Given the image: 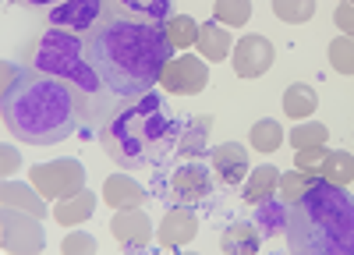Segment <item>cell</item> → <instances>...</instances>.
Returning a JSON list of instances; mask_svg holds the SVG:
<instances>
[{
    "label": "cell",
    "instance_id": "obj_1",
    "mask_svg": "<svg viewBox=\"0 0 354 255\" xmlns=\"http://www.w3.org/2000/svg\"><path fill=\"white\" fill-rule=\"evenodd\" d=\"M4 82H0V117L4 128L25 142V146H57L85 128H96L100 121L82 100V93L71 82L36 71L18 68L15 61H4Z\"/></svg>",
    "mask_w": 354,
    "mask_h": 255
},
{
    "label": "cell",
    "instance_id": "obj_2",
    "mask_svg": "<svg viewBox=\"0 0 354 255\" xmlns=\"http://www.w3.org/2000/svg\"><path fill=\"white\" fill-rule=\"evenodd\" d=\"M85 46L103 85L117 100L149 93L160 82L163 68L170 64V57L177 53L163 21L131 11L106 15L85 36Z\"/></svg>",
    "mask_w": 354,
    "mask_h": 255
},
{
    "label": "cell",
    "instance_id": "obj_3",
    "mask_svg": "<svg viewBox=\"0 0 354 255\" xmlns=\"http://www.w3.org/2000/svg\"><path fill=\"white\" fill-rule=\"evenodd\" d=\"M181 117L160 100L153 89L142 96L113 100L106 117L100 121V146L121 170H145L160 167L181 138Z\"/></svg>",
    "mask_w": 354,
    "mask_h": 255
},
{
    "label": "cell",
    "instance_id": "obj_4",
    "mask_svg": "<svg viewBox=\"0 0 354 255\" xmlns=\"http://www.w3.org/2000/svg\"><path fill=\"white\" fill-rule=\"evenodd\" d=\"M283 238L294 255H354V195L315 178L308 191L287 202Z\"/></svg>",
    "mask_w": 354,
    "mask_h": 255
},
{
    "label": "cell",
    "instance_id": "obj_5",
    "mask_svg": "<svg viewBox=\"0 0 354 255\" xmlns=\"http://www.w3.org/2000/svg\"><path fill=\"white\" fill-rule=\"evenodd\" d=\"M21 61L28 68H36V71H46V75H57V78L71 82L75 89L82 93V100L88 103V110L96 113V121L106 117V110L117 100L103 85L93 57H88L85 36H78V32H68V28H53L50 25V32L36 36L32 43L25 46Z\"/></svg>",
    "mask_w": 354,
    "mask_h": 255
},
{
    "label": "cell",
    "instance_id": "obj_6",
    "mask_svg": "<svg viewBox=\"0 0 354 255\" xmlns=\"http://www.w3.org/2000/svg\"><path fill=\"white\" fill-rule=\"evenodd\" d=\"M153 195L177 209H198L202 202L213 198V170L198 160H181L163 174H156Z\"/></svg>",
    "mask_w": 354,
    "mask_h": 255
},
{
    "label": "cell",
    "instance_id": "obj_7",
    "mask_svg": "<svg viewBox=\"0 0 354 255\" xmlns=\"http://www.w3.org/2000/svg\"><path fill=\"white\" fill-rule=\"evenodd\" d=\"M28 181L32 188L46 198H68V195H78L85 188V167L78 160H53V163H39L28 170Z\"/></svg>",
    "mask_w": 354,
    "mask_h": 255
},
{
    "label": "cell",
    "instance_id": "obj_8",
    "mask_svg": "<svg viewBox=\"0 0 354 255\" xmlns=\"http://www.w3.org/2000/svg\"><path fill=\"white\" fill-rule=\"evenodd\" d=\"M113 11H121V8H117V0H61L57 8H50L46 18H50L53 28H68V32L88 36Z\"/></svg>",
    "mask_w": 354,
    "mask_h": 255
},
{
    "label": "cell",
    "instance_id": "obj_9",
    "mask_svg": "<svg viewBox=\"0 0 354 255\" xmlns=\"http://www.w3.org/2000/svg\"><path fill=\"white\" fill-rule=\"evenodd\" d=\"M0 248L8 255H21V252H43L46 248V231L39 227V216L21 213V209H8L0 213Z\"/></svg>",
    "mask_w": 354,
    "mask_h": 255
},
{
    "label": "cell",
    "instance_id": "obj_10",
    "mask_svg": "<svg viewBox=\"0 0 354 255\" xmlns=\"http://www.w3.org/2000/svg\"><path fill=\"white\" fill-rule=\"evenodd\" d=\"M205 82H209V71H205V61L202 57H192L188 50L170 57V64L163 68L160 75V85L174 96H195L205 89Z\"/></svg>",
    "mask_w": 354,
    "mask_h": 255
},
{
    "label": "cell",
    "instance_id": "obj_11",
    "mask_svg": "<svg viewBox=\"0 0 354 255\" xmlns=\"http://www.w3.org/2000/svg\"><path fill=\"white\" fill-rule=\"evenodd\" d=\"M110 234L117 238L121 252H145L153 241V220H149V213H142V206L117 209L110 220Z\"/></svg>",
    "mask_w": 354,
    "mask_h": 255
},
{
    "label": "cell",
    "instance_id": "obj_12",
    "mask_svg": "<svg viewBox=\"0 0 354 255\" xmlns=\"http://www.w3.org/2000/svg\"><path fill=\"white\" fill-rule=\"evenodd\" d=\"M230 61H234V75L238 78H262L273 68L277 50L266 36H241V43H234Z\"/></svg>",
    "mask_w": 354,
    "mask_h": 255
},
{
    "label": "cell",
    "instance_id": "obj_13",
    "mask_svg": "<svg viewBox=\"0 0 354 255\" xmlns=\"http://www.w3.org/2000/svg\"><path fill=\"white\" fill-rule=\"evenodd\" d=\"M195 234H198L195 213H192V209H177V206H170V213H167V216L160 220V227H156V241H160V248H167V252L185 248L188 241H195Z\"/></svg>",
    "mask_w": 354,
    "mask_h": 255
},
{
    "label": "cell",
    "instance_id": "obj_14",
    "mask_svg": "<svg viewBox=\"0 0 354 255\" xmlns=\"http://www.w3.org/2000/svg\"><path fill=\"white\" fill-rule=\"evenodd\" d=\"M209 160H213V174L223 185H241V178L248 174V153H245V146H238V142L216 146L209 153Z\"/></svg>",
    "mask_w": 354,
    "mask_h": 255
},
{
    "label": "cell",
    "instance_id": "obj_15",
    "mask_svg": "<svg viewBox=\"0 0 354 255\" xmlns=\"http://www.w3.org/2000/svg\"><path fill=\"white\" fill-rule=\"evenodd\" d=\"M145 198H149V191H145L135 178H128V170L103 181V202L110 209H131V206H142Z\"/></svg>",
    "mask_w": 354,
    "mask_h": 255
},
{
    "label": "cell",
    "instance_id": "obj_16",
    "mask_svg": "<svg viewBox=\"0 0 354 255\" xmlns=\"http://www.w3.org/2000/svg\"><path fill=\"white\" fill-rule=\"evenodd\" d=\"M0 206H8V209H21V213H32V216H46L53 209H46V198L32 188V181L28 185H18L11 178H4V185H0Z\"/></svg>",
    "mask_w": 354,
    "mask_h": 255
},
{
    "label": "cell",
    "instance_id": "obj_17",
    "mask_svg": "<svg viewBox=\"0 0 354 255\" xmlns=\"http://www.w3.org/2000/svg\"><path fill=\"white\" fill-rule=\"evenodd\" d=\"M209 128H213L209 113H198V117L185 121L181 138H177V156H188V160L209 156Z\"/></svg>",
    "mask_w": 354,
    "mask_h": 255
},
{
    "label": "cell",
    "instance_id": "obj_18",
    "mask_svg": "<svg viewBox=\"0 0 354 255\" xmlns=\"http://www.w3.org/2000/svg\"><path fill=\"white\" fill-rule=\"evenodd\" d=\"M195 50L205 57V61H227L234 53V39L223 28V21H202L198 25V39H195Z\"/></svg>",
    "mask_w": 354,
    "mask_h": 255
},
{
    "label": "cell",
    "instance_id": "obj_19",
    "mask_svg": "<svg viewBox=\"0 0 354 255\" xmlns=\"http://www.w3.org/2000/svg\"><path fill=\"white\" fill-rule=\"evenodd\" d=\"M96 209V195L82 188L78 195H68V198H57V206H53V220L61 223V227H78L85 223L88 216H93Z\"/></svg>",
    "mask_w": 354,
    "mask_h": 255
},
{
    "label": "cell",
    "instance_id": "obj_20",
    "mask_svg": "<svg viewBox=\"0 0 354 255\" xmlns=\"http://www.w3.org/2000/svg\"><path fill=\"white\" fill-rule=\"evenodd\" d=\"M262 231L255 223H230L227 231H223V238H220V252L223 255H255L259 248H262V238H259Z\"/></svg>",
    "mask_w": 354,
    "mask_h": 255
},
{
    "label": "cell",
    "instance_id": "obj_21",
    "mask_svg": "<svg viewBox=\"0 0 354 255\" xmlns=\"http://www.w3.org/2000/svg\"><path fill=\"white\" fill-rule=\"evenodd\" d=\"M273 191H280V170L273 163H266V167H255L248 174V181L241 188V198L248 206H259L262 198H270Z\"/></svg>",
    "mask_w": 354,
    "mask_h": 255
},
{
    "label": "cell",
    "instance_id": "obj_22",
    "mask_svg": "<svg viewBox=\"0 0 354 255\" xmlns=\"http://www.w3.org/2000/svg\"><path fill=\"white\" fill-rule=\"evenodd\" d=\"M255 227L262 234H283L287 231V202L283 198H262V202L255 206Z\"/></svg>",
    "mask_w": 354,
    "mask_h": 255
},
{
    "label": "cell",
    "instance_id": "obj_23",
    "mask_svg": "<svg viewBox=\"0 0 354 255\" xmlns=\"http://www.w3.org/2000/svg\"><path fill=\"white\" fill-rule=\"evenodd\" d=\"M315 106H319V96H315L312 85H305V82H294L290 89L283 93V113L290 121H305L308 113H315Z\"/></svg>",
    "mask_w": 354,
    "mask_h": 255
},
{
    "label": "cell",
    "instance_id": "obj_24",
    "mask_svg": "<svg viewBox=\"0 0 354 255\" xmlns=\"http://www.w3.org/2000/svg\"><path fill=\"white\" fill-rule=\"evenodd\" d=\"M319 178H326L333 185H351L354 181V156L344 149H330V156L319 167Z\"/></svg>",
    "mask_w": 354,
    "mask_h": 255
},
{
    "label": "cell",
    "instance_id": "obj_25",
    "mask_svg": "<svg viewBox=\"0 0 354 255\" xmlns=\"http://www.w3.org/2000/svg\"><path fill=\"white\" fill-rule=\"evenodd\" d=\"M163 28H167L174 50H181V53H185L188 46H195V39H198V21H195L192 15H170V18L163 21Z\"/></svg>",
    "mask_w": 354,
    "mask_h": 255
},
{
    "label": "cell",
    "instance_id": "obj_26",
    "mask_svg": "<svg viewBox=\"0 0 354 255\" xmlns=\"http://www.w3.org/2000/svg\"><path fill=\"white\" fill-rule=\"evenodd\" d=\"M280 146H283V128L273 117L255 121V128H252V149L255 153H277Z\"/></svg>",
    "mask_w": 354,
    "mask_h": 255
},
{
    "label": "cell",
    "instance_id": "obj_27",
    "mask_svg": "<svg viewBox=\"0 0 354 255\" xmlns=\"http://www.w3.org/2000/svg\"><path fill=\"white\" fill-rule=\"evenodd\" d=\"M273 15L287 25H305L315 15V0H273Z\"/></svg>",
    "mask_w": 354,
    "mask_h": 255
},
{
    "label": "cell",
    "instance_id": "obj_28",
    "mask_svg": "<svg viewBox=\"0 0 354 255\" xmlns=\"http://www.w3.org/2000/svg\"><path fill=\"white\" fill-rule=\"evenodd\" d=\"M326 138H330V128L326 124H315V121H305L298 128H290L294 153H298V149H312V146H326Z\"/></svg>",
    "mask_w": 354,
    "mask_h": 255
},
{
    "label": "cell",
    "instance_id": "obj_29",
    "mask_svg": "<svg viewBox=\"0 0 354 255\" xmlns=\"http://www.w3.org/2000/svg\"><path fill=\"white\" fill-rule=\"evenodd\" d=\"M117 8L131 11V15H145V18L167 21L174 15V0H117Z\"/></svg>",
    "mask_w": 354,
    "mask_h": 255
},
{
    "label": "cell",
    "instance_id": "obj_30",
    "mask_svg": "<svg viewBox=\"0 0 354 255\" xmlns=\"http://www.w3.org/2000/svg\"><path fill=\"white\" fill-rule=\"evenodd\" d=\"M330 64L340 75H354V36H337L330 39Z\"/></svg>",
    "mask_w": 354,
    "mask_h": 255
},
{
    "label": "cell",
    "instance_id": "obj_31",
    "mask_svg": "<svg viewBox=\"0 0 354 255\" xmlns=\"http://www.w3.org/2000/svg\"><path fill=\"white\" fill-rule=\"evenodd\" d=\"M213 18L223 25H245L252 18V0H216Z\"/></svg>",
    "mask_w": 354,
    "mask_h": 255
},
{
    "label": "cell",
    "instance_id": "obj_32",
    "mask_svg": "<svg viewBox=\"0 0 354 255\" xmlns=\"http://www.w3.org/2000/svg\"><path fill=\"white\" fill-rule=\"evenodd\" d=\"M315 178H319V174H308V170H298V167H294L290 174H280V198H283V202H294L301 191L312 188Z\"/></svg>",
    "mask_w": 354,
    "mask_h": 255
},
{
    "label": "cell",
    "instance_id": "obj_33",
    "mask_svg": "<svg viewBox=\"0 0 354 255\" xmlns=\"http://www.w3.org/2000/svg\"><path fill=\"white\" fill-rule=\"evenodd\" d=\"M61 252L64 255H93L96 252V238H88L82 231H71L64 241H61Z\"/></svg>",
    "mask_w": 354,
    "mask_h": 255
},
{
    "label": "cell",
    "instance_id": "obj_34",
    "mask_svg": "<svg viewBox=\"0 0 354 255\" xmlns=\"http://www.w3.org/2000/svg\"><path fill=\"white\" fill-rule=\"evenodd\" d=\"M330 156L326 146H312V149H298V156H294V163H298V170H308V174H319L322 160Z\"/></svg>",
    "mask_w": 354,
    "mask_h": 255
},
{
    "label": "cell",
    "instance_id": "obj_35",
    "mask_svg": "<svg viewBox=\"0 0 354 255\" xmlns=\"http://www.w3.org/2000/svg\"><path fill=\"white\" fill-rule=\"evenodd\" d=\"M333 21H337L340 32L354 36V4H351V0H340V8L333 11Z\"/></svg>",
    "mask_w": 354,
    "mask_h": 255
},
{
    "label": "cell",
    "instance_id": "obj_36",
    "mask_svg": "<svg viewBox=\"0 0 354 255\" xmlns=\"http://www.w3.org/2000/svg\"><path fill=\"white\" fill-rule=\"evenodd\" d=\"M18 167H21V156H18V149H15V146H0V174H4V178H11Z\"/></svg>",
    "mask_w": 354,
    "mask_h": 255
},
{
    "label": "cell",
    "instance_id": "obj_37",
    "mask_svg": "<svg viewBox=\"0 0 354 255\" xmlns=\"http://www.w3.org/2000/svg\"><path fill=\"white\" fill-rule=\"evenodd\" d=\"M15 4H21V8H32V11H50V8L61 4V0H15Z\"/></svg>",
    "mask_w": 354,
    "mask_h": 255
},
{
    "label": "cell",
    "instance_id": "obj_38",
    "mask_svg": "<svg viewBox=\"0 0 354 255\" xmlns=\"http://www.w3.org/2000/svg\"><path fill=\"white\" fill-rule=\"evenodd\" d=\"M351 4H354V0H351Z\"/></svg>",
    "mask_w": 354,
    "mask_h": 255
}]
</instances>
